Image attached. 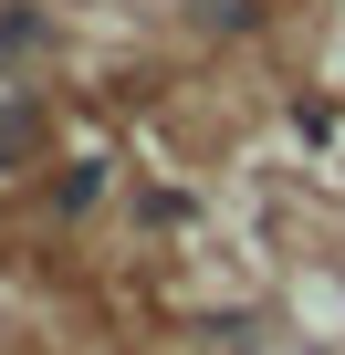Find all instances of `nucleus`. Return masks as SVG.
Masks as SVG:
<instances>
[{"mask_svg":"<svg viewBox=\"0 0 345 355\" xmlns=\"http://www.w3.org/2000/svg\"><path fill=\"white\" fill-rule=\"evenodd\" d=\"M42 42V11H32V0H11V11H0V53H32Z\"/></svg>","mask_w":345,"mask_h":355,"instance_id":"f257e3e1","label":"nucleus"},{"mask_svg":"<svg viewBox=\"0 0 345 355\" xmlns=\"http://www.w3.org/2000/svg\"><path fill=\"white\" fill-rule=\"evenodd\" d=\"M105 199V157H74V178H63V209H94Z\"/></svg>","mask_w":345,"mask_h":355,"instance_id":"f03ea898","label":"nucleus"},{"mask_svg":"<svg viewBox=\"0 0 345 355\" xmlns=\"http://www.w3.org/2000/svg\"><path fill=\"white\" fill-rule=\"evenodd\" d=\"M0 157H11V125H0Z\"/></svg>","mask_w":345,"mask_h":355,"instance_id":"7ed1b4c3","label":"nucleus"}]
</instances>
